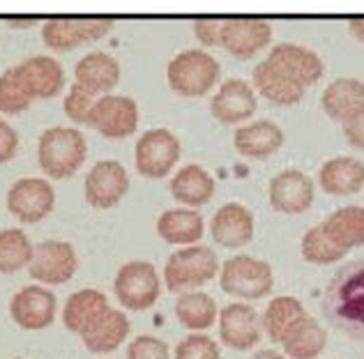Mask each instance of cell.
Wrapping results in <instances>:
<instances>
[{
	"label": "cell",
	"mask_w": 364,
	"mask_h": 359,
	"mask_svg": "<svg viewBox=\"0 0 364 359\" xmlns=\"http://www.w3.org/2000/svg\"><path fill=\"white\" fill-rule=\"evenodd\" d=\"M321 55L302 44H274L254 70V90L277 106H295L314 83L323 79Z\"/></svg>",
	"instance_id": "obj_1"
},
{
	"label": "cell",
	"mask_w": 364,
	"mask_h": 359,
	"mask_svg": "<svg viewBox=\"0 0 364 359\" xmlns=\"http://www.w3.org/2000/svg\"><path fill=\"white\" fill-rule=\"evenodd\" d=\"M325 320L355 341H364V258L341 265L325 286L321 302Z\"/></svg>",
	"instance_id": "obj_2"
},
{
	"label": "cell",
	"mask_w": 364,
	"mask_h": 359,
	"mask_svg": "<svg viewBox=\"0 0 364 359\" xmlns=\"http://www.w3.org/2000/svg\"><path fill=\"white\" fill-rule=\"evenodd\" d=\"M85 155H88L85 136L74 127L44 129L40 143H37L40 168L53 180L72 177L83 166Z\"/></svg>",
	"instance_id": "obj_3"
},
{
	"label": "cell",
	"mask_w": 364,
	"mask_h": 359,
	"mask_svg": "<svg viewBox=\"0 0 364 359\" xmlns=\"http://www.w3.org/2000/svg\"><path fill=\"white\" fill-rule=\"evenodd\" d=\"M219 77H222V65L213 53L203 49H187L178 53L166 70L171 90L182 97H203L217 86Z\"/></svg>",
	"instance_id": "obj_4"
},
{
	"label": "cell",
	"mask_w": 364,
	"mask_h": 359,
	"mask_svg": "<svg viewBox=\"0 0 364 359\" xmlns=\"http://www.w3.org/2000/svg\"><path fill=\"white\" fill-rule=\"evenodd\" d=\"M217 274V253L203 244H191V247H182L168 256L164 267V283L171 292H187L205 286Z\"/></svg>",
	"instance_id": "obj_5"
},
{
	"label": "cell",
	"mask_w": 364,
	"mask_h": 359,
	"mask_svg": "<svg viewBox=\"0 0 364 359\" xmlns=\"http://www.w3.org/2000/svg\"><path fill=\"white\" fill-rule=\"evenodd\" d=\"M219 286L226 295L237 299H261L274 288V272L267 260L240 253L222 265Z\"/></svg>",
	"instance_id": "obj_6"
},
{
	"label": "cell",
	"mask_w": 364,
	"mask_h": 359,
	"mask_svg": "<svg viewBox=\"0 0 364 359\" xmlns=\"http://www.w3.org/2000/svg\"><path fill=\"white\" fill-rule=\"evenodd\" d=\"M118 302L129 311H146L155 306L161 292L157 267L148 260H129L118 270L113 281Z\"/></svg>",
	"instance_id": "obj_7"
},
{
	"label": "cell",
	"mask_w": 364,
	"mask_h": 359,
	"mask_svg": "<svg viewBox=\"0 0 364 359\" xmlns=\"http://www.w3.org/2000/svg\"><path fill=\"white\" fill-rule=\"evenodd\" d=\"M180 155H182V145L173 131L164 127H155L148 129L136 140L134 162H136V171L143 177L161 180L176 168Z\"/></svg>",
	"instance_id": "obj_8"
},
{
	"label": "cell",
	"mask_w": 364,
	"mask_h": 359,
	"mask_svg": "<svg viewBox=\"0 0 364 359\" xmlns=\"http://www.w3.org/2000/svg\"><path fill=\"white\" fill-rule=\"evenodd\" d=\"M113 23L107 16H55L42 26V40L53 51H72L109 35Z\"/></svg>",
	"instance_id": "obj_9"
},
{
	"label": "cell",
	"mask_w": 364,
	"mask_h": 359,
	"mask_svg": "<svg viewBox=\"0 0 364 359\" xmlns=\"http://www.w3.org/2000/svg\"><path fill=\"white\" fill-rule=\"evenodd\" d=\"M55 207V192L44 177H21L9 187L7 210L23 223L46 219Z\"/></svg>",
	"instance_id": "obj_10"
},
{
	"label": "cell",
	"mask_w": 364,
	"mask_h": 359,
	"mask_svg": "<svg viewBox=\"0 0 364 359\" xmlns=\"http://www.w3.org/2000/svg\"><path fill=\"white\" fill-rule=\"evenodd\" d=\"M88 125L107 138H127L139 127V106L127 94H102L90 111Z\"/></svg>",
	"instance_id": "obj_11"
},
{
	"label": "cell",
	"mask_w": 364,
	"mask_h": 359,
	"mask_svg": "<svg viewBox=\"0 0 364 359\" xmlns=\"http://www.w3.org/2000/svg\"><path fill=\"white\" fill-rule=\"evenodd\" d=\"M272 42V23L254 16H233L222 21V46L237 60H249Z\"/></svg>",
	"instance_id": "obj_12"
},
{
	"label": "cell",
	"mask_w": 364,
	"mask_h": 359,
	"mask_svg": "<svg viewBox=\"0 0 364 359\" xmlns=\"http://www.w3.org/2000/svg\"><path fill=\"white\" fill-rule=\"evenodd\" d=\"M76 267H79V258H76V251L70 242L44 240L35 247L28 274L46 286H60L74 277Z\"/></svg>",
	"instance_id": "obj_13"
},
{
	"label": "cell",
	"mask_w": 364,
	"mask_h": 359,
	"mask_svg": "<svg viewBox=\"0 0 364 359\" xmlns=\"http://www.w3.org/2000/svg\"><path fill=\"white\" fill-rule=\"evenodd\" d=\"M83 192H85V201L92 207H97V210L116 207L129 192L127 168L120 162H116V159H102L85 175Z\"/></svg>",
	"instance_id": "obj_14"
},
{
	"label": "cell",
	"mask_w": 364,
	"mask_h": 359,
	"mask_svg": "<svg viewBox=\"0 0 364 359\" xmlns=\"http://www.w3.org/2000/svg\"><path fill=\"white\" fill-rule=\"evenodd\" d=\"M263 325L261 316L256 314L254 306L245 302H233L219 311V338L231 350H252L261 341Z\"/></svg>",
	"instance_id": "obj_15"
},
{
	"label": "cell",
	"mask_w": 364,
	"mask_h": 359,
	"mask_svg": "<svg viewBox=\"0 0 364 359\" xmlns=\"http://www.w3.org/2000/svg\"><path fill=\"white\" fill-rule=\"evenodd\" d=\"M267 198L274 212L282 214H302L314 205L316 189L311 177L298 171V168H286L277 173L267 184Z\"/></svg>",
	"instance_id": "obj_16"
},
{
	"label": "cell",
	"mask_w": 364,
	"mask_h": 359,
	"mask_svg": "<svg viewBox=\"0 0 364 359\" xmlns=\"http://www.w3.org/2000/svg\"><path fill=\"white\" fill-rule=\"evenodd\" d=\"M55 306H58V302H55V295L49 288L26 286L14 292V297L9 299V316L21 329L40 332V329L53 325Z\"/></svg>",
	"instance_id": "obj_17"
},
{
	"label": "cell",
	"mask_w": 364,
	"mask_h": 359,
	"mask_svg": "<svg viewBox=\"0 0 364 359\" xmlns=\"http://www.w3.org/2000/svg\"><path fill=\"white\" fill-rule=\"evenodd\" d=\"M12 70L16 83L31 99H51L65 88V70L51 55H33Z\"/></svg>",
	"instance_id": "obj_18"
},
{
	"label": "cell",
	"mask_w": 364,
	"mask_h": 359,
	"mask_svg": "<svg viewBox=\"0 0 364 359\" xmlns=\"http://www.w3.org/2000/svg\"><path fill=\"white\" fill-rule=\"evenodd\" d=\"M256 216L242 203H226L213 214L210 235L224 249H242L254 240Z\"/></svg>",
	"instance_id": "obj_19"
},
{
	"label": "cell",
	"mask_w": 364,
	"mask_h": 359,
	"mask_svg": "<svg viewBox=\"0 0 364 359\" xmlns=\"http://www.w3.org/2000/svg\"><path fill=\"white\" fill-rule=\"evenodd\" d=\"M258 109L256 90L242 79H226L210 101V113L222 125H237L249 120Z\"/></svg>",
	"instance_id": "obj_20"
},
{
	"label": "cell",
	"mask_w": 364,
	"mask_h": 359,
	"mask_svg": "<svg viewBox=\"0 0 364 359\" xmlns=\"http://www.w3.org/2000/svg\"><path fill=\"white\" fill-rule=\"evenodd\" d=\"M321 106L325 116L341 125L355 120L364 113V81L353 77L334 79L321 94Z\"/></svg>",
	"instance_id": "obj_21"
},
{
	"label": "cell",
	"mask_w": 364,
	"mask_h": 359,
	"mask_svg": "<svg viewBox=\"0 0 364 359\" xmlns=\"http://www.w3.org/2000/svg\"><path fill=\"white\" fill-rule=\"evenodd\" d=\"M233 145L237 155L263 162V159L272 157L284 145V131L272 120H256L235 129Z\"/></svg>",
	"instance_id": "obj_22"
},
{
	"label": "cell",
	"mask_w": 364,
	"mask_h": 359,
	"mask_svg": "<svg viewBox=\"0 0 364 359\" xmlns=\"http://www.w3.org/2000/svg\"><path fill=\"white\" fill-rule=\"evenodd\" d=\"M129 320L120 309H107L92 320V323L79 334L81 341L85 343L90 353L95 355H107L113 353L116 348L127 338L129 334Z\"/></svg>",
	"instance_id": "obj_23"
},
{
	"label": "cell",
	"mask_w": 364,
	"mask_h": 359,
	"mask_svg": "<svg viewBox=\"0 0 364 359\" xmlns=\"http://www.w3.org/2000/svg\"><path fill=\"white\" fill-rule=\"evenodd\" d=\"M74 79L92 94H111L120 83V62L104 51H90L76 62Z\"/></svg>",
	"instance_id": "obj_24"
},
{
	"label": "cell",
	"mask_w": 364,
	"mask_h": 359,
	"mask_svg": "<svg viewBox=\"0 0 364 359\" xmlns=\"http://www.w3.org/2000/svg\"><path fill=\"white\" fill-rule=\"evenodd\" d=\"M318 182L330 196H353L364 187V162L355 157H334L328 159L321 171Z\"/></svg>",
	"instance_id": "obj_25"
},
{
	"label": "cell",
	"mask_w": 364,
	"mask_h": 359,
	"mask_svg": "<svg viewBox=\"0 0 364 359\" xmlns=\"http://www.w3.org/2000/svg\"><path fill=\"white\" fill-rule=\"evenodd\" d=\"M321 228L325 233V238L346 253L350 249L364 247V207L360 205L339 207V210L325 216L321 221Z\"/></svg>",
	"instance_id": "obj_26"
},
{
	"label": "cell",
	"mask_w": 364,
	"mask_h": 359,
	"mask_svg": "<svg viewBox=\"0 0 364 359\" xmlns=\"http://www.w3.org/2000/svg\"><path fill=\"white\" fill-rule=\"evenodd\" d=\"M205 221L196 210L191 207H176V210H166L159 214L157 219V235L166 244H176V247H191L203 238Z\"/></svg>",
	"instance_id": "obj_27"
},
{
	"label": "cell",
	"mask_w": 364,
	"mask_h": 359,
	"mask_svg": "<svg viewBox=\"0 0 364 359\" xmlns=\"http://www.w3.org/2000/svg\"><path fill=\"white\" fill-rule=\"evenodd\" d=\"M215 177L210 175L203 166L187 164L171 177V196L178 203L189 207H200L210 203V198L215 196Z\"/></svg>",
	"instance_id": "obj_28"
},
{
	"label": "cell",
	"mask_w": 364,
	"mask_h": 359,
	"mask_svg": "<svg viewBox=\"0 0 364 359\" xmlns=\"http://www.w3.org/2000/svg\"><path fill=\"white\" fill-rule=\"evenodd\" d=\"M325 343H328V332L309 314L302 316L282 338L284 353L291 359H316L325 350Z\"/></svg>",
	"instance_id": "obj_29"
},
{
	"label": "cell",
	"mask_w": 364,
	"mask_h": 359,
	"mask_svg": "<svg viewBox=\"0 0 364 359\" xmlns=\"http://www.w3.org/2000/svg\"><path fill=\"white\" fill-rule=\"evenodd\" d=\"M109 309V299L97 288H83L76 290L74 295L67 297L63 309V323L70 332L81 334L102 311Z\"/></svg>",
	"instance_id": "obj_30"
},
{
	"label": "cell",
	"mask_w": 364,
	"mask_h": 359,
	"mask_svg": "<svg viewBox=\"0 0 364 359\" xmlns=\"http://www.w3.org/2000/svg\"><path fill=\"white\" fill-rule=\"evenodd\" d=\"M176 316L182 323V327L191 329V332H205L217 323V302L213 295L203 290H187L180 292L176 299Z\"/></svg>",
	"instance_id": "obj_31"
},
{
	"label": "cell",
	"mask_w": 364,
	"mask_h": 359,
	"mask_svg": "<svg viewBox=\"0 0 364 359\" xmlns=\"http://www.w3.org/2000/svg\"><path fill=\"white\" fill-rule=\"evenodd\" d=\"M302 316H306V309L298 297H291V295L274 297L270 304L265 306V314L261 316L263 332L270 336L274 343H282L286 332H289Z\"/></svg>",
	"instance_id": "obj_32"
},
{
	"label": "cell",
	"mask_w": 364,
	"mask_h": 359,
	"mask_svg": "<svg viewBox=\"0 0 364 359\" xmlns=\"http://www.w3.org/2000/svg\"><path fill=\"white\" fill-rule=\"evenodd\" d=\"M33 242L31 238L18 228L0 231V272L14 274L18 270H26L33 260Z\"/></svg>",
	"instance_id": "obj_33"
},
{
	"label": "cell",
	"mask_w": 364,
	"mask_h": 359,
	"mask_svg": "<svg viewBox=\"0 0 364 359\" xmlns=\"http://www.w3.org/2000/svg\"><path fill=\"white\" fill-rule=\"evenodd\" d=\"M300 251H302V258L306 263H314V265H332V263H339L346 251L339 249L337 244H332L325 233L318 226H314L304 235H302V242H300Z\"/></svg>",
	"instance_id": "obj_34"
},
{
	"label": "cell",
	"mask_w": 364,
	"mask_h": 359,
	"mask_svg": "<svg viewBox=\"0 0 364 359\" xmlns=\"http://www.w3.org/2000/svg\"><path fill=\"white\" fill-rule=\"evenodd\" d=\"M33 99L23 92V88L16 83L14 70L9 67L0 74V113L5 116H16L31 109Z\"/></svg>",
	"instance_id": "obj_35"
},
{
	"label": "cell",
	"mask_w": 364,
	"mask_h": 359,
	"mask_svg": "<svg viewBox=\"0 0 364 359\" xmlns=\"http://www.w3.org/2000/svg\"><path fill=\"white\" fill-rule=\"evenodd\" d=\"M176 359H222V353L213 336L194 332L176 346Z\"/></svg>",
	"instance_id": "obj_36"
},
{
	"label": "cell",
	"mask_w": 364,
	"mask_h": 359,
	"mask_svg": "<svg viewBox=\"0 0 364 359\" xmlns=\"http://www.w3.org/2000/svg\"><path fill=\"white\" fill-rule=\"evenodd\" d=\"M95 101H97V94L85 90L83 86H79V83H74L70 92L65 94V101H63L65 116L72 122H79V125H88Z\"/></svg>",
	"instance_id": "obj_37"
},
{
	"label": "cell",
	"mask_w": 364,
	"mask_h": 359,
	"mask_svg": "<svg viewBox=\"0 0 364 359\" xmlns=\"http://www.w3.org/2000/svg\"><path fill=\"white\" fill-rule=\"evenodd\" d=\"M127 359H168V346L152 334H141L129 343Z\"/></svg>",
	"instance_id": "obj_38"
},
{
	"label": "cell",
	"mask_w": 364,
	"mask_h": 359,
	"mask_svg": "<svg viewBox=\"0 0 364 359\" xmlns=\"http://www.w3.org/2000/svg\"><path fill=\"white\" fill-rule=\"evenodd\" d=\"M194 35L200 44L208 46V49L219 46L222 44V21H217V18H196Z\"/></svg>",
	"instance_id": "obj_39"
},
{
	"label": "cell",
	"mask_w": 364,
	"mask_h": 359,
	"mask_svg": "<svg viewBox=\"0 0 364 359\" xmlns=\"http://www.w3.org/2000/svg\"><path fill=\"white\" fill-rule=\"evenodd\" d=\"M18 150V134L9 122L0 120V164H7Z\"/></svg>",
	"instance_id": "obj_40"
},
{
	"label": "cell",
	"mask_w": 364,
	"mask_h": 359,
	"mask_svg": "<svg viewBox=\"0 0 364 359\" xmlns=\"http://www.w3.org/2000/svg\"><path fill=\"white\" fill-rule=\"evenodd\" d=\"M343 138L355 150H364V113L343 125Z\"/></svg>",
	"instance_id": "obj_41"
},
{
	"label": "cell",
	"mask_w": 364,
	"mask_h": 359,
	"mask_svg": "<svg viewBox=\"0 0 364 359\" xmlns=\"http://www.w3.org/2000/svg\"><path fill=\"white\" fill-rule=\"evenodd\" d=\"M348 28H350V35L364 44V16H353L348 21Z\"/></svg>",
	"instance_id": "obj_42"
},
{
	"label": "cell",
	"mask_w": 364,
	"mask_h": 359,
	"mask_svg": "<svg viewBox=\"0 0 364 359\" xmlns=\"http://www.w3.org/2000/svg\"><path fill=\"white\" fill-rule=\"evenodd\" d=\"M252 359H286L282 353L272 350V348H265V350H258Z\"/></svg>",
	"instance_id": "obj_43"
},
{
	"label": "cell",
	"mask_w": 364,
	"mask_h": 359,
	"mask_svg": "<svg viewBox=\"0 0 364 359\" xmlns=\"http://www.w3.org/2000/svg\"><path fill=\"white\" fill-rule=\"evenodd\" d=\"M9 26H16V28H23V26H33L35 18H7Z\"/></svg>",
	"instance_id": "obj_44"
}]
</instances>
